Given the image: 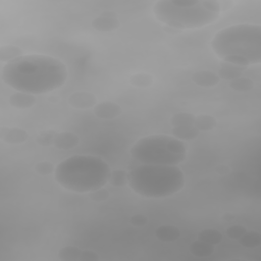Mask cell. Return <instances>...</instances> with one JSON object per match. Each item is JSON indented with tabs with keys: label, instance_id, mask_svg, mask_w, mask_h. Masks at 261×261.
Listing matches in <instances>:
<instances>
[{
	"label": "cell",
	"instance_id": "1",
	"mask_svg": "<svg viewBox=\"0 0 261 261\" xmlns=\"http://www.w3.org/2000/svg\"><path fill=\"white\" fill-rule=\"evenodd\" d=\"M1 79L16 92L41 95L62 87L67 79V68L55 57L29 54L5 63Z\"/></svg>",
	"mask_w": 261,
	"mask_h": 261
},
{
	"label": "cell",
	"instance_id": "2",
	"mask_svg": "<svg viewBox=\"0 0 261 261\" xmlns=\"http://www.w3.org/2000/svg\"><path fill=\"white\" fill-rule=\"evenodd\" d=\"M213 52L224 62L246 67L261 62V27L233 24L217 32L211 41Z\"/></svg>",
	"mask_w": 261,
	"mask_h": 261
},
{
	"label": "cell",
	"instance_id": "3",
	"mask_svg": "<svg viewBox=\"0 0 261 261\" xmlns=\"http://www.w3.org/2000/svg\"><path fill=\"white\" fill-rule=\"evenodd\" d=\"M111 169L106 161L93 155H74L62 160L55 168V180L65 190L90 193L103 188Z\"/></svg>",
	"mask_w": 261,
	"mask_h": 261
},
{
	"label": "cell",
	"instance_id": "4",
	"mask_svg": "<svg viewBox=\"0 0 261 261\" xmlns=\"http://www.w3.org/2000/svg\"><path fill=\"white\" fill-rule=\"evenodd\" d=\"M153 12L160 22L180 31L210 24L218 19L221 10L216 0H160Z\"/></svg>",
	"mask_w": 261,
	"mask_h": 261
},
{
	"label": "cell",
	"instance_id": "5",
	"mask_svg": "<svg viewBox=\"0 0 261 261\" xmlns=\"http://www.w3.org/2000/svg\"><path fill=\"white\" fill-rule=\"evenodd\" d=\"M185 175L177 165L141 164L128 172V186L138 195L160 199L179 192Z\"/></svg>",
	"mask_w": 261,
	"mask_h": 261
},
{
	"label": "cell",
	"instance_id": "6",
	"mask_svg": "<svg viewBox=\"0 0 261 261\" xmlns=\"http://www.w3.org/2000/svg\"><path fill=\"white\" fill-rule=\"evenodd\" d=\"M142 164L177 165L187 157L186 144L171 136L151 135L138 140L129 150Z\"/></svg>",
	"mask_w": 261,
	"mask_h": 261
},
{
	"label": "cell",
	"instance_id": "7",
	"mask_svg": "<svg viewBox=\"0 0 261 261\" xmlns=\"http://www.w3.org/2000/svg\"><path fill=\"white\" fill-rule=\"evenodd\" d=\"M92 28L98 32L108 33L113 32L119 28V19L117 15L112 11H106L99 16L95 17L92 22Z\"/></svg>",
	"mask_w": 261,
	"mask_h": 261
},
{
	"label": "cell",
	"instance_id": "8",
	"mask_svg": "<svg viewBox=\"0 0 261 261\" xmlns=\"http://www.w3.org/2000/svg\"><path fill=\"white\" fill-rule=\"evenodd\" d=\"M68 104L76 109L94 108L97 104L96 96L88 91H77L69 95Z\"/></svg>",
	"mask_w": 261,
	"mask_h": 261
},
{
	"label": "cell",
	"instance_id": "9",
	"mask_svg": "<svg viewBox=\"0 0 261 261\" xmlns=\"http://www.w3.org/2000/svg\"><path fill=\"white\" fill-rule=\"evenodd\" d=\"M93 111L96 117L108 120V119H114L118 117L121 114L122 109L115 102L103 101V102L97 103L96 106L93 108Z\"/></svg>",
	"mask_w": 261,
	"mask_h": 261
},
{
	"label": "cell",
	"instance_id": "10",
	"mask_svg": "<svg viewBox=\"0 0 261 261\" xmlns=\"http://www.w3.org/2000/svg\"><path fill=\"white\" fill-rule=\"evenodd\" d=\"M0 137L3 142L9 145H18L24 143L28 140L29 134L27 130L20 127L2 126L0 129Z\"/></svg>",
	"mask_w": 261,
	"mask_h": 261
},
{
	"label": "cell",
	"instance_id": "11",
	"mask_svg": "<svg viewBox=\"0 0 261 261\" xmlns=\"http://www.w3.org/2000/svg\"><path fill=\"white\" fill-rule=\"evenodd\" d=\"M192 80L197 86L202 88H213L220 82L218 74L208 69H202L194 72Z\"/></svg>",
	"mask_w": 261,
	"mask_h": 261
},
{
	"label": "cell",
	"instance_id": "12",
	"mask_svg": "<svg viewBox=\"0 0 261 261\" xmlns=\"http://www.w3.org/2000/svg\"><path fill=\"white\" fill-rule=\"evenodd\" d=\"M79 143L80 138L77 135L71 132H61L56 134L53 145L60 150H70L76 147Z\"/></svg>",
	"mask_w": 261,
	"mask_h": 261
},
{
	"label": "cell",
	"instance_id": "13",
	"mask_svg": "<svg viewBox=\"0 0 261 261\" xmlns=\"http://www.w3.org/2000/svg\"><path fill=\"white\" fill-rule=\"evenodd\" d=\"M35 95L23 93V92H15L11 94L8 98V103L18 109H28L36 104Z\"/></svg>",
	"mask_w": 261,
	"mask_h": 261
},
{
	"label": "cell",
	"instance_id": "14",
	"mask_svg": "<svg viewBox=\"0 0 261 261\" xmlns=\"http://www.w3.org/2000/svg\"><path fill=\"white\" fill-rule=\"evenodd\" d=\"M155 237L164 243L175 242L180 237V230L177 226L172 224H163L156 228Z\"/></svg>",
	"mask_w": 261,
	"mask_h": 261
},
{
	"label": "cell",
	"instance_id": "15",
	"mask_svg": "<svg viewBox=\"0 0 261 261\" xmlns=\"http://www.w3.org/2000/svg\"><path fill=\"white\" fill-rule=\"evenodd\" d=\"M245 70V67L242 66H238L231 63H227V62H223L219 68V72H218V76L220 79L226 80L228 82L242 76L243 72Z\"/></svg>",
	"mask_w": 261,
	"mask_h": 261
},
{
	"label": "cell",
	"instance_id": "16",
	"mask_svg": "<svg viewBox=\"0 0 261 261\" xmlns=\"http://www.w3.org/2000/svg\"><path fill=\"white\" fill-rule=\"evenodd\" d=\"M199 130L194 125H184V126H172L171 134L172 137L180 141H192L199 136Z\"/></svg>",
	"mask_w": 261,
	"mask_h": 261
},
{
	"label": "cell",
	"instance_id": "17",
	"mask_svg": "<svg viewBox=\"0 0 261 261\" xmlns=\"http://www.w3.org/2000/svg\"><path fill=\"white\" fill-rule=\"evenodd\" d=\"M23 55V50L14 45H4L0 48V61L1 62H10L15 60Z\"/></svg>",
	"mask_w": 261,
	"mask_h": 261
},
{
	"label": "cell",
	"instance_id": "18",
	"mask_svg": "<svg viewBox=\"0 0 261 261\" xmlns=\"http://www.w3.org/2000/svg\"><path fill=\"white\" fill-rule=\"evenodd\" d=\"M190 251L194 256L208 257V256L213 254L214 246L198 239L197 241H194L193 243H191Z\"/></svg>",
	"mask_w": 261,
	"mask_h": 261
},
{
	"label": "cell",
	"instance_id": "19",
	"mask_svg": "<svg viewBox=\"0 0 261 261\" xmlns=\"http://www.w3.org/2000/svg\"><path fill=\"white\" fill-rule=\"evenodd\" d=\"M217 125V120L210 114H199L195 116L194 126L199 130H212Z\"/></svg>",
	"mask_w": 261,
	"mask_h": 261
},
{
	"label": "cell",
	"instance_id": "20",
	"mask_svg": "<svg viewBox=\"0 0 261 261\" xmlns=\"http://www.w3.org/2000/svg\"><path fill=\"white\" fill-rule=\"evenodd\" d=\"M240 244L248 249H253L257 248L261 245V233L255 230H250L246 231L240 239H239Z\"/></svg>",
	"mask_w": 261,
	"mask_h": 261
},
{
	"label": "cell",
	"instance_id": "21",
	"mask_svg": "<svg viewBox=\"0 0 261 261\" xmlns=\"http://www.w3.org/2000/svg\"><path fill=\"white\" fill-rule=\"evenodd\" d=\"M222 238H223L222 233L215 228H205L199 231L198 233L199 240L206 242L208 244H211L213 246L220 244V242L222 241Z\"/></svg>",
	"mask_w": 261,
	"mask_h": 261
},
{
	"label": "cell",
	"instance_id": "22",
	"mask_svg": "<svg viewBox=\"0 0 261 261\" xmlns=\"http://www.w3.org/2000/svg\"><path fill=\"white\" fill-rule=\"evenodd\" d=\"M82 250L75 246H66L59 250L58 258L62 261H76L80 260Z\"/></svg>",
	"mask_w": 261,
	"mask_h": 261
},
{
	"label": "cell",
	"instance_id": "23",
	"mask_svg": "<svg viewBox=\"0 0 261 261\" xmlns=\"http://www.w3.org/2000/svg\"><path fill=\"white\" fill-rule=\"evenodd\" d=\"M229 88L236 92H248L254 88V82L246 76H240L229 82Z\"/></svg>",
	"mask_w": 261,
	"mask_h": 261
},
{
	"label": "cell",
	"instance_id": "24",
	"mask_svg": "<svg viewBox=\"0 0 261 261\" xmlns=\"http://www.w3.org/2000/svg\"><path fill=\"white\" fill-rule=\"evenodd\" d=\"M153 76L146 72H138L129 77V83L137 88H148L153 84Z\"/></svg>",
	"mask_w": 261,
	"mask_h": 261
},
{
	"label": "cell",
	"instance_id": "25",
	"mask_svg": "<svg viewBox=\"0 0 261 261\" xmlns=\"http://www.w3.org/2000/svg\"><path fill=\"white\" fill-rule=\"evenodd\" d=\"M195 115L189 112H178L170 118V123L172 126H184V125H194Z\"/></svg>",
	"mask_w": 261,
	"mask_h": 261
},
{
	"label": "cell",
	"instance_id": "26",
	"mask_svg": "<svg viewBox=\"0 0 261 261\" xmlns=\"http://www.w3.org/2000/svg\"><path fill=\"white\" fill-rule=\"evenodd\" d=\"M112 186L120 188L128 184V172L123 169L111 170L109 181Z\"/></svg>",
	"mask_w": 261,
	"mask_h": 261
},
{
	"label": "cell",
	"instance_id": "27",
	"mask_svg": "<svg viewBox=\"0 0 261 261\" xmlns=\"http://www.w3.org/2000/svg\"><path fill=\"white\" fill-rule=\"evenodd\" d=\"M56 132L53 130H45L40 133L37 137H36V142L40 145V146H50L54 144V140L56 137Z\"/></svg>",
	"mask_w": 261,
	"mask_h": 261
},
{
	"label": "cell",
	"instance_id": "28",
	"mask_svg": "<svg viewBox=\"0 0 261 261\" xmlns=\"http://www.w3.org/2000/svg\"><path fill=\"white\" fill-rule=\"evenodd\" d=\"M55 166L49 161H41L35 165V171L40 175H49L54 173Z\"/></svg>",
	"mask_w": 261,
	"mask_h": 261
},
{
	"label": "cell",
	"instance_id": "29",
	"mask_svg": "<svg viewBox=\"0 0 261 261\" xmlns=\"http://www.w3.org/2000/svg\"><path fill=\"white\" fill-rule=\"evenodd\" d=\"M246 231H247V228L244 225H242V224H233V225H230L226 229L225 233L231 240H239Z\"/></svg>",
	"mask_w": 261,
	"mask_h": 261
},
{
	"label": "cell",
	"instance_id": "30",
	"mask_svg": "<svg viewBox=\"0 0 261 261\" xmlns=\"http://www.w3.org/2000/svg\"><path fill=\"white\" fill-rule=\"evenodd\" d=\"M89 197L94 202H103L109 198V192L103 187L89 193Z\"/></svg>",
	"mask_w": 261,
	"mask_h": 261
},
{
	"label": "cell",
	"instance_id": "31",
	"mask_svg": "<svg viewBox=\"0 0 261 261\" xmlns=\"http://www.w3.org/2000/svg\"><path fill=\"white\" fill-rule=\"evenodd\" d=\"M148 218L144 214H135L129 218V223L135 227H143L147 224Z\"/></svg>",
	"mask_w": 261,
	"mask_h": 261
},
{
	"label": "cell",
	"instance_id": "32",
	"mask_svg": "<svg viewBox=\"0 0 261 261\" xmlns=\"http://www.w3.org/2000/svg\"><path fill=\"white\" fill-rule=\"evenodd\" d=\"M99 256L96 252L91 250H82V254L80 257L81 261H97Z\"/></svg>",
	"mask_w": 261,
	"mask_h": 261
},
{
	"label": "cell",
	"instance_id": "33",
	"mask_svg": "<svg viewBox=\"0 0 261 261\" xmlns=\"http://www.w3.org/2000/svg\"><path fill=\"white\" fill-rule=\"evenodd\" d=\"M216 172L219 173V174H222V175L228 174L230 172V168L228 166H226V165H222L221 164V165L216 167Z\"/></svg>",
	"mask_w": 261,
	"mask_h": 261
},
{
	"label": "cell",
	"instance_id": "34",
	"mask_svg": "<svg viewBox=\"0 0 261 261\" xmlns=\"http://www.w3.org/2000/svg\"><path fill=\"white\" fill-rule=\"evenodd\" d=\"M222 218H223L225 221H230V220H232V219L234 218V215H232V214H230L229 212H227V213H225V214L222 216Z\"/></svg>",
	"mask_w": 261,
	"mask_h": 261
}]
</instances>
